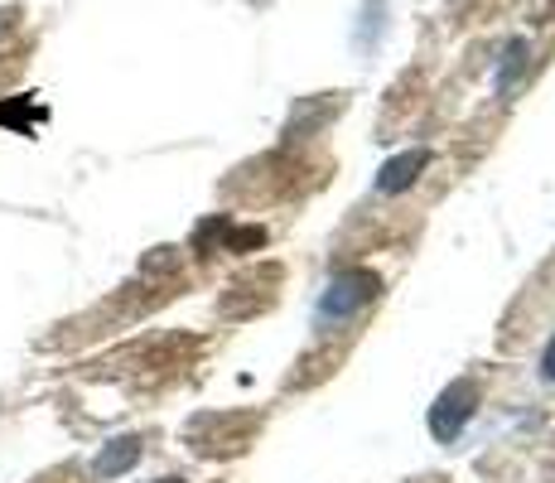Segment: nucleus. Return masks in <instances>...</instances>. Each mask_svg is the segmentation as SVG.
Returning a JSON list of instances; mask_svg holds the SVG:
<instances>
[{"mask_svg": "<svg viewBox=\"0 0 555 483\" xmlns=\"http://www.w3.org/2000/svg\"><path fill=\"white\" fill-rule=\"evenodd\" d=\"M141 459V440L135 435H126V440H112V445L98 455V474L102 479H116V474H126V469Z\"/></svg>", "mask_w": 555, "mask_h": 483, "instance_id": "20e7f679", "label": "nucleus"}, {"mask_svg": "<svg viewBox=\"0 0 555 483\" xmlns=\"http://www.w3.org/2000/svg\"><path fill=\"white\" fill-rule=\"evenodd\" d=\"M159 483H184V479H159Z\"/></svg>", "mask_w": 555, "mask_h": 483, "instance_id": "39448f33", "label": "nucleus"}, {"mask_svg": "<svg viewBox=\"0 0 555 483\" xmlns=\"http://www.w3.org/2000/svg\"><path fill=\"white\" fill-rule=\"evenodd\" d=\"M425 160H430V150H411V155L387 160V165H382V175H377V189L382 193H401L405 185H415V175L425 169Z\"/></svg>", "mask_w": 555, "mask_h": 483, "instance_id": "7ed1b4c3", "label": "nucleus"}, {"mask_svg": "<svg viewBox=\"0 0 555 483\" xmlns=\"http://www.w3.org/2000/svg\"><path fill=\"white\" fill-rule=\"evenodd\" d=\"M474 411H478V386H474V382H454L450 392L435 402V411H430V435L450 445V440L464 435V421H468Z\"/></svg>", "mask_w": 555, "mask_h": 483, "instance_id": "f03ea898", "label": "nucleus"}, {"mask_svg": "<svg viewBox=\"0 0 555 483\" xmlns=\"http://www.w3.org/2000/svg\"><path fill=\"white\" fill-rule=\"evenodd\" d=\"M377 300V276L362 271V266H353V271H338L334 281H328V290L319 295V309H314V325L319 329H334V325H348L353 315H362V309Z\"/></svg>", "mask_w": 555, "mask_h": 483, "instance_id": "f257e3e1", "label": "nucleus"}]
</instances>
